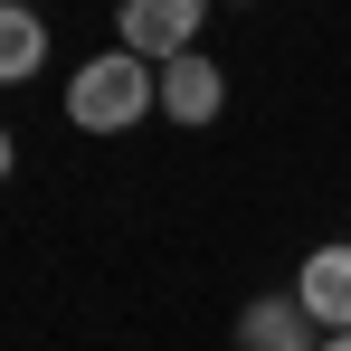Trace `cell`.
Returning a JSON list of instances; mask_svg holds the SVG:
<instances>
[{
  "mask_svg": "<svg viewBox=\"0 0 351 351\" xmlns=\"http://www.w3.org/2000/svg\"><path fill=\"white\" fill-rule=\"evenodd\" d=\"M304 332H313V323H304L294 294H256V304L237 313V351H304Z\"/></svg>",
  "mask_w": 351,
  "mask_h": 351,
  "instance_id": "5b68a950",
  "label": "cell"
},
{
  "mask_svg": "<svg viewBox=\"0 0 351 351\" xmlns=\"http://www.w3.org/2000/svg\"><path fill=\"white\" fill-rule=\"evenodd\" d=\"M219 105H228V76H219V66L199 58V48L162 66V114H171V123H209Z\"/></svg>",
  "mask_w": 351,
  "mask_h": 351,
  "instance_id": "277c9868",
  "label": "cell"
},
{
  "mask_svg": "<svg viewBox=\"0 0 351 351\" xmlns=\"http://www.w3.org/2000/svg\"><path fill=\"white\" fill-rule=\"evenodd\" d=\"M190 38H199V0H123V58L171 66L190 58Z\"/></svg>",
  "mask_w": 351,
  "mask_h": 351,
  "instance_id": "7a4b0ae2",
  "label": "cell"
},
{
  "mask_svg": "<svg viewBox=\"0 0 351 351\" xmlns=\"http://www.w3.org/2000/svg\"><path fill=\"white\" fill-rule=\"evenodd\" d=\"M152 105H162V66L123 58V48H105V58H86L66 76V123L76 133H123V123H143Z\"/></svg>",
  "mask_w": 351,
  "mask_h": 351,
  "instance_id": "6da1fadb",
  "label": "cell"
},
{
  "mask_svg": "<svg viewBox=\"0 0 351 351\" xmlns=\"http://www.w3.org/2000/svg\"><path fill=\"white\" fill-rule=\"evenodd\" d=\"M294 304H304V323H313L323 342L351 332V247H313L304 276H294Z\"/></svg>",
  "mask_w": 351,
  "mask_h": 351,
  "instance_id": "3957f363",
  "label": "cell"
},
{
  "mask_svg": "<svg viewBox=\"0 0 351 351\" xmlns=\"http://www.w3.org/2000/svg\"><path fill=\"white\" fill-rule=\"evenodd\" d=\"M0 171H10V133H0Z\"/></svg>",
  "mask_w": 351,
  "mask_h": 351,
  "instance_id": "ba28073f",
  "label": "cell"
},
{
  "mask_svg": "<svg viewBox=\"0 0 351 351\" xmlns=\"http://www.w3.org/2000/svg\"><path fill=\"white\" fill-rule=\"evenodd\" d=\"M48 66V29H38V10H19V0H0V86H19V76H38Z\"/></svg>",
  "mask_w": 351,
  "mask_h": 351,
  "instance_id": "8992f818",
  "label": "cell"
},
{
  "mask_svg": "<svg viewBox=\"0 0 351 351\" xmlns=\"http://www.w3.org/2000/svg\"><path fill=\"white\" fill-rule=\"evenodd\" d=\"M313 351H351V332H332V342H313Z\"/></svg>",
  "mask_w": 351,
  "mask_h": 351,
  "instance_id": "52a82bcc",
  "label": "cell"
}]
</instances>
